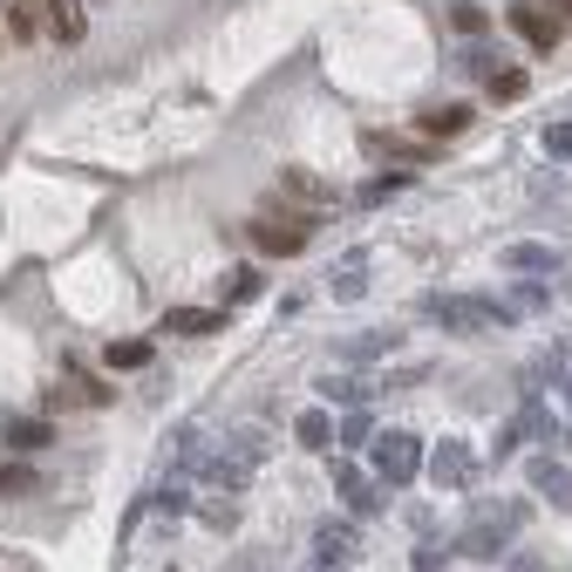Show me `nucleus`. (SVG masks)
I'll return each instance as SVG.
<instances>
[{
	"label": "nucleus",
	"mask_w": 572,
	"mask_h": 572,
	"mask_svg": "<svg viewBox=\"0 0 572 572\" xmlns=\"http://www.w3.org/2000/svg\"><path fill=\"white\" fill-rule=\"evenodd\" d=\"M531 518V505L525 498H490V505H477L470 511V525L457 531V559H477V565H498V559H511V531Z\"/></svg>",
	"instance_id": "obj_1"
},
{
	"label": "nucleus",
	"mask_w": 572,
	"mask_h": 572,
	"mask_svg": "<svg viewBox=\"0 0 572 572\" xmlns=\"http://www.w3.org/2000/svg\"><path fill=\"white\" fill-rule=\"evenodd\" d=\"M423 320L449 327V335H490V327H511L518 307H505V300H477V294H423Z\"/></svg>",
	"instance_id": "obj_2"
},
{
	"label": "nucleus",
	"mask_w": 572,
	"mask_h": 572,
	"mask_svg": "<svg viewBox=\"0 0 572 572\" xmlns=\"http://www.w3.org/2000/svg\"><path fill=\"white\" fill-rule=\"evenodd\" d=\"M307 232H314V212H294V204H259V219H253V245L266 259H294L307 253Z\"/></svg>",
	"instance_id": "obj_3"
},
{
	"label": "nucleus",
	"mask_w": 572,
	"mask_h": 572,
	"mask_svg": "<svg viewBox=\"0 0 572 572\" xmlns=\"http://www.w3.org/2000/svg\"><path fill=\"white\" fill-rule=\"evenodd\" d=\"M423 436L416 430H375V443H368V470H375L382 484H416L423 477Z\"/></svg>",
	"instance_id": "obj_4"
},
{
	"label": "nucleus",
	"mask_w": 572,
	"mask_h": 572,
	"mask_svg": "<svg viewBox=\"0 0 572 572\" xmlns=\"http://www.w3.org/2000/svg\"><path fill=\"white\" fill-rule=\"evenodd\" d=\"M361 525L354 518H320L314 525V539H307V572H348L361 559Z\"/></svg>",
	"instance_id": "obj_5"
},
{
	"label": "nucleus",
	"mask_w": 572,
	"mask_h": 572,
	"mask_svg": "<svg viewBox=\"0 0 572 572\" xmlns=\"http://www.w3.org/2000/svg\"><path fill=\"white\" fill-rule=\"evenodd\" d=\"M505 28L525 41V49L531 55H552L559 49V41H565V21L545 8V0H511V8H505Z\"/></svg>",
	"instance_id": "obj_6"
},
{
	"label": "nucleus",
	"mask_w": 572,
	"mask_h": 572,
	"mask_svg": "<svg viewBox=\"0 0 572 572\" xmlns=\"http://www.w3.org/2000/svg\"><path fill=\"white\" fill-rule=\"evenodd\" d=\"M525 484L539 490V498H545L552 511H572V470L552 457V449H531V464H525Z\"/></svg>",
	"instance_id": "obj_7"
},
{
	"label": "nucleus",
	"mask_w": 572,
	"mask_h": 572,
	"mask_svg": "<svg viewBox=\"0 0 572 572\" xmlns=\"http://www.w3.org/2000/svg\"><path fill=\"white\" fill-rule=\"evenodd\" d=\"M423 470H430L436 490H464V484H470V443H464V436H443V443L430 449Z\"/></svg>",
	"instance_id": "obj_8"
},
{
	"label": "nucleus",
	"mask_w": 572,
	"mask_h": 572,
	"mask_svg": "<svg viewBox=\"0 0 572 572\" xmlns=\"http://www.w3.org/2000/svg\"><path fill=\"white\" fill-rule=\"evenodd\" d=\"M525 443H539V449L552 443V409H539V402H525V409H518V416H511V423L498 430V449H525Z\"/></svg>",
	"instance_id": "obj_9"
},
{
	"label": "nucleus",
	"mask_w": 572,
	"mask_h": 572,
	"mask_svg": "<svg viewBox=\"0 0 572 572\" xmlns=\"http://www.w3.org/2000/svg\"><path fill=\"white\" fill-rule=\"evenodd\" d=\"M505 273H518V279H545V273H559V245H545V239H525V245H505V259H498Z\"/></svg>",
	"instance_id": "obj_10"
},
{
	"label": "nucleus",
	"mask_w": 572,
	"mask_h": 572,
	"mask_svg": "<svg viewBox=\"0 0 572 572\" xmlns=\"http://www.w3.org/2000/svg\"><path fill=\"white\" fill-rule=\"evenodd\" d=\"M335 484H341V505H348L354 518H361V511L375 518V511L389 505V498H382V484H368V470H361V464H341V477H335Z\"/></svg>",
	"instance_id": "obj_11"
},
{
	"label": "nucleus",
	"mask_w": 572,
	"mask_h": 572,
	"mask_svg": "<svg viewBox=\"0 0 572 572\" xmlns=\"http://www.w3.org/2000/svg\"><path fill=\"white\" fill-rule=\"evenodd\" d=\"M41 8H49V34L62 49H75V41L89 34V0H41Z\"/></svg>",
	"instance_id": "obj_12"
},
{
	"label": "nucleus",
	"mask_w": 572,
	"mask_h": 572,
	"mask_svg": "<svg viewBox=\"0 0 572 572\" xmlns=\"http://www.w3.org/2000/svg\"><path fill=\"white\" fill-rule=\"evenodd\" d=\"M0 436H8L14 457H28V449H49L55 443V423L49 416H8V423H0Z\"/></svg>",
	"instance_id": "obj_13"
},
{
	"label": "nucleus",
	"mask_w": 572,
	"mask_h": 572,
	"mask_svg": "<svg viewBox=\"0 0 572 572\" xmlns=\"http://www.w3.org/2000/svg\"><path fill=\"white\" fill-rule=\"evenodd\" d=\"M368 150H382V157H395V163H430V137L416 130V137H395V130H368L361 137Z\"/></svg>",
	"instance_id": "obj_14"
},
{
	"label": "nucleus",
	"mask_w": 572,
	"mask_h": 572,
	"mask_svg": "<svg viewBox=\"0 0 572 572\" xmlns=\"http://www.w3.org/2000/svg\"><path fill=\"white\" fill-rule=\"evenodd\" d=\"M395 348H402V327H368V335H348V341H341L348 361H382V354H395Z\"/></svg>",
	"instance_id": "obj_15"
},
{
	"label": "nucleus",
	"mask_w": 572,
	"mask_h": 572,
	"mask_svg": "<svg viewBox=\"0 0 572 572\" xmlns=\"http://www.w3.org/2000/svg\"><path fill=\"white\" fill-rule=\"evenodd\" d=\"M470 116H477L470 103H443V109H423L416 116V130L423 137H457V130H470Z\"/></svg>",
	"instance_id": "obj_16"
},
{
	"label": "nucleus",
	"mask_w": 572,
	"mask_h": 572,
	"mask_svg": "<svg viewBox=\"0 0 572 572\" xmlns=\"http://www.w3.org/2000/svg\"><path fill=\"white\" fill-rule=\"evenodd\" d=\"M163 327H171V335H219V327H225V314H212V307H171V314H163Z\"/></svg>",
	"instance_id": "obj_17"
},
{
	"label": "nucleus",
	"mask_w": 572,
	"mask_h": 572,
	"mask_svg": "<svg viewBox=\"0 0 572 572\" xmlns=\"http://www.w3.org/2000/svg\"><path fill=\"white\" fill-rule=\"evenodd\" d=\"M294 443L300 449H327V443H335V416H327V409H300V416H294Z\"/></svg>",
	"instance_id": "obj_18"
},
{
	"label": "nucleus",
	"mask_w": 572,
	"mask_h": 572,
	"mask_svg": "<svg viewBox=\"0 0 572 572\" xmlns=\"http://www.w3.org/2000/svg\"><path fill=\"white\" fill-rule=\"evenodd\" d=\"M41 21H49L41 0H14V8H8V34L14 41H41Z\"/></svg>",
	"instance_id": "obj_19"
},
{
	"label": "nucleus",
	"mask_w": 572,
	"mask_h": 572,
	"mask_svg": "<svg viewBox=\"0 0 572 572\" xmlns=\"http://www.w3.org/2000/svg\"><path fill=\"white\" fill-rule=\"evenodd\" d=\"M103 368H150V341H137V335L109 341V348H103Z\"/></svg>",
	"instance_id": "obj_20"
},
{
	"label": "nucleus",
	"mask_w": 572,
	"mask_h": 572,
	"mask_svg": "<svg viewBox=\"0 0 572 572\" xmlns=\"http://www.w3.org/2000/svg\"><path fill=\"white\" fill-rule=\"evenodd\" d=\"M368 294V259L354 253V259H341V273H335V300H361Z\"/></svg>",
	"instance_id": "obj_21"
},
{
	"label": "nucleus",
	"mask_w": 572,
	"mask_h": 572,
	"mask_svg": "<svg viewBox=\"0 0 572 572\" xmlns=\"http://www.w3.org/2000/svg\"><path fill=\"white\" fill-rule=\"evenodd\" d=\"M259 294H266V273H259V266L225 273V300H259Z\"/></svg>",
	"instance_id": "obj_22"
},
{
	"label": "nucleus",
	"mask_w": 572,
	"mask_h": 572,
	"mask_svg": "<svg viewBox=\"0 0 572 572\" xmlns=\"http://www.w3.org/2000/svg\"><path fill=\"white\" fill-rule=\"evenodd\" d=\"M335 443H348V449H368V443H375V423H368V409H354V416L335 423Z\"/></svg>",
	"instance_id": "obj_23"
},
{
	"label": "nucleus",
	"mask_w": 572,
	"mask_h": 572,
	"mask_svg": "<svg viewBox=\"0 0 572 572\" xmlns=\"http://www.w3.org/2000/svg\"><path fill=\"white\" fill-rule=\"evenodd\" d=\"M28 490H34V470H28V464L14 457L8 470H0V498H28Z\"/></svg>",
	"instance_id": "obj_24"
},
{
	"label": "nucleus",
	"mask_w": 572,
	"mask_h": 572,
	"mask_svg": "<svg viewBox=\"0 0 572 572\" xmlns=\"http://www.w3.org/2000/svg\"><path fill=\"white\" fill-rule=\"evenodd\" d=\"M286 191H300L307 204H327V198H335V191H327L320 178H307V171H286Z\"/></svg>",
	"instance_id": "obj_25"
},
{
	"label": "nucleus",
	"mask_w": 572,
	"mask_h": 572,
	"mask_svg": "<svg viewBox=\"0 0 572 572\" xmlns=\"http://www.w3.org/2000/svg\"><path fill=\"white\" fill-rule=\"evenodd\" d=\"M545 157L572 163V116H565V123H552V130H545Z\"/></svg>",
	"instance_id": "obj_26"
},
{
	"label": "nucleus",
	"mask_w": 572,
	"mask_h": 572,
	"mask_svg": "<svg viewBox=\"0 0 572 572\" xmlns=\"http://www.w3.org/2000/svg\"><path fill=\"white\" fill-rule=\"evenodd\" d=\"M490 96H498V103H518V96H525V75H518V68H498V75H490Z\"/></svg>",
	"instance_id": "obj_27"
},
{
	"label": "nucleus",
	"mask_w": 572,
	"mask_h": 572,
	"mask_svg": "<svg viewBox=\"0 0 572 572\" xmlns=\"http://www.w3.org/2000/svg\"><path fill=\"white\" fill-rule=\"evenodd\" d=\"M449 28H457V34H484V8L457 0V8H449Z\"/></svg>",
	"instance_id": "obj_28"
},
{
	"label": "nucleus",
	"mask_w": 572,
	"mask_h": 572,
	"mask_svg": "<svg viewBox=\"0 0 572 572\" xmlns=\"http://www.w3.org/2000/svg\"><path fill=\"white\" fill-rule=\"evenodd\" d=\"M198 518L212 525V531H232V518H239V511H232V505H198Z\"/></svg>",
	"instance_id": "obj_29"
},
{
	"label": "nucleus",
	"mask_w": 572,
	"mask_h": 572,
	"mask_svg": "<svg viewBox=\"0 0 572 572\" xmlns=\"http://www.w3.org/2000/svg\"><path fill=\"white\" fill-rule=\"evenodd\" d=\"M327 395H341V402H361V395H368V389H361V382H354V375H335V382H327Z\"/></svg>",
	"instance_id": "obj_30"
},
{
	"label": "nucleus",
	"mask_w": 572,
	"mask_h": 572,
	"mask_svg": "<svg viewBox=\"0 0 572 572\" xmlns=\"http://www.w3.org/2000/svg\"><path fill=\"white\" fill-rule=\"evenodd\" d=\"M511 572H545L539 559H525V552H511Z\"/></svg>",
	"instance_id": "obj_31"
},
{
	"label": "nucleus",
	"mask_w": 572,
	"mask_h": 572,
	"mask_svg": "<svg viewBox=\"0 0 572 572\" xmlns=\"http://www.w3.org/2000/svg\"><path fill=\"white\" fill-rule=\"evenodd\" d=\"M545 8H552V14H559V21L572 28V0H545Z\"/></svg>",
	"instance_id": "obj_32"
},
{
	"label": "nucleus",
	"mask_w": 572,
	"mask_h": 572,
	"mask_svg": "<svg viewBox=\"0 0 572 572\" xmlns=\"http://www.w3.org/2000/svg\"><path fill=\"white\" fill-rule=\"evenodd\" d=\"M559 389H565V409H572V375H565V382H559Z\"/></svg>",
	"instance_id": "obj_33"
},
{
	"label": "nucleus",
	"mask_w": 572,
	"mask_h": 572,
	"mask_svg": "<svg viewBox=\"0 0 572 572\" xmlns=\"http://www.w3.org/2000/svg\"><path fill=\"white\" fill-rule=\"evenodd\" d=\"M0 49H8V28H0Z\"/></svg>",
	"instance_id": "obj_34"
}]
</instances>
